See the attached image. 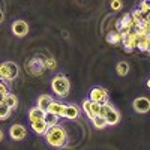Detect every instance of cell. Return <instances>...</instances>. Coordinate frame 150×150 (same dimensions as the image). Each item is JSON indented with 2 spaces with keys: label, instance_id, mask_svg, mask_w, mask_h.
Here are the masks:
<instances>
[{
  "label": "cell",
  "instance_id": "obj_27",
  "mask_svg": "<svg viewBox=\"0 0 150 150\" xmlns=\"http://www.w3.org/2000/svg\"><path fill=\"white\" fill-rule=\"evenodd\" d=\"M3 18H5V15H3V12H2V11H0V24H2V23H3Z\"/></svg>",
  "mask_w": 150,
  "mask_h": 150
},
{
  "label": "cell",
  "instance_id": "obj_5",
  "mask_svg": "<svg viewBox=\"0 0 150 150\" xmlns=\"http://www.w3.org/2000/svg\"><path fill=\"white\" fill-rule=\"evenodd\" d=\"M9 135H11V138L14 140V141H21L26 138V135H27V129L23 126V125H12V126L9 128Z\"/></svg>",
  "mask_w": 150,
  "mask_h": 150
},
{
  "label": "cell",
  "instance_id": "obj_6",
  "mask_svg": "<svg viewBox=\"0 0 150 150\" xmlns=\"http://www.w3.org/2000/svg\"><path fill=\"white\" fill-rule=\"evenodd\" d=\"M11 29H12V33H14L15 36L24 38L29 33V24L26 21H23V20H17V21H14V24H12Z\"/></svg>",
  "mask_w": 150,
  "mask_h": 150
},
{
  "label": "cell",
  "instance_id": "obj_22",
  "mask_svg": "<svg viewBox=\"0 0 150 150\" xmlns=\"http://www.w3.org/2000/svg\"><path fill=\"white\" fill-rule=\"evenodd\" d=\"M83 110H84V112H86V116L89 117V119H92L93 117V112H92V108H90V99H86V101H83Z\"/></svg>",
  "mask_w": 150,
  "mask_h": 150
},
{
  "label": "cell",
  "instance_id": "obj_21",
  "mask_svg": "<svg viewBox=\"0 0 150 150\" xmlns=\"http://www.w3.org/2000/svg\"><path fill=\"white\" fill-rule=\"evenodd\" d=\"M116 71H117V74L120 75V77H126L128 72H129V65L126 63V62H120V63L117 65V68H116Z\"/></svg>",
  "mask_w": 150,
  "mask_h": 150
},
{
  "label": "cell",
  "instance_id": "obj_17",
  "mask_svg": "<svg viewBox=\"0 0 150 150\" xmlns=\"http://www.w3.org/2000/svg\"><path fill=\"white\" fill-rule=\"evenodd\" d=\"M92 125H93V126H95V129H105L107 126H108V125H107V122H105V119L102 117V116H93L92 119Z\"/></svg>",
  "mask_w": 150,
  "mask_h": 150
},
{
  "label": "cell",
  "instance_id": "obj_20",
  "mask_svg": "<svg viewBox=\"0 0 150 150\" xmlns=\"http://www.w3.org/2000/svg\"><path fill=\"white\" fill-rule=\"evenodd\" d=\"M12 110L6 104H0V120H8L11 117Z\"/></svg>",
  "mask_w": 150,
  "mask_h": 150
},
{
  "label": "cell",
  "instance_id": "obj_3",
  "mask_svg": "<svg viewBox=\"0 0 150 150\" xmlns=\"http://www.w3.org/2000/svg\"><path fill=\"white\" fill-rule=\"evenodd\" d=\"M18 77V66L14 62H5L0 65V80L2 81H12Z\"/></svg>",
  "mask_w": 150,
  "mask_h": 150
},
{
  "label": "cell",
  "instance_id": "obj_24",
  "mask_svg": "<svg viewBox=\"0 0 150 150\" xmlns=\"http://www.w3.org/2000/svg\"><path fill=\"white\" fill-rule=\"evenodd\" d=\"M44 66H45V69H56L57 68V62L53 57H48V59L44 60Z\"/></svg>",
  "mask_w": 150,
  "mask_h": 150
},
{
  "label": "cell",
  "instance_id": "obj_7",
  "mask_svg": "<svg viewBox=\"0 0 150 150\" xmlns=\"http://www.w3.org/2000/svg\"><path fill=\"white\" fill-rule=\"evenodd\" d=\"M89 99L90 101L102 104L105 99H108V93H107L105 89H102V87H93V89L90 90V93H89Z\"/></svg>",
  "mask_w": 150,
  "mask_h": 150
},
{
  "label": "cell",
  "instance_id": "obj_16",
  "mask_svg": "<svg viewBox=\"0 0 150 150\" xmlns=\"http://www.w3.org/2000/svg\"><path fill=\"white\" fill-rule=\"evenodd\" d=\"M3 104H6L11 110H15L18 107V98L14 95V93H8L3 99Z\"/></svg>",
  "mask_w": 150,
  "mask_h": 150
},
{
  "label": "cell",
  "instance_id": "obj_13",
  "mask_svg": "<svg viewBox=\"0 0 150 150\" xmlns=\"http://www.w3.org/2000/svg\"><path fill=\"white\" fill-rule=\"evenodd\" d=\"M30 128H32V131H33L35 134H38V135H44L45 131L48 129V126H47V123L44 122V119L30 122Z\"/></svg>",
  "mask_w": 150,
  "mask_h": 150
},
{
  "label": "cell",
  "instance_id": "obj_26",
  "mask_svg": "<svg viewBox=\"0 0 150 150\" xmlns=\"http://www.w3.org/2000/svg\"><path fill=\"white\" fill-rule=\"evenodd\" d=\"M8 93H9V90H8L6 84H5L3 81H0V95H2V96H6Z\"/></svg>",
  "mask_w": 150,
  "mask_h": 150
},
{
  "label": "cell",
  "instance_id": "obj_9",
  "mask_svg": "<svg viewBox=\"0 0 150 150\" xmlns=\"http://www.w3.org/2000/svg\"><path fill=\"white\" fill-rule=\"evenodd\" d=\"M135 48H138L140 51H143V53H147L149 51V48H150L149 33H137V45H135Z\"/></svg>",
  "mask_w": 150,
  "mask_h": 150
},
{
  "label": "cell",
  "instance_id": "obj_8",
  "mask_svg": "<svg viewBox=\"0 0 150 150\" xmlns=\"http://www.w3.org/2000/svg\"><path fill=\"white\" fill-rule=\"evenodd\" d=\"M27 68H29V72H30V74H33V75H39V74H42V72L45 71L44 60H42V59H39V57H33V59L29 62Z\"/></svg>",
  "mask_w": 150,
  "mask_h": 150
},
{
  "label": "cell",
  "instance_id": "obj_11",
  "mask_svg": "<svg viewBox=\"0 0 150 150\" xmlns=\"http://www.w3.org/2000/svg\"><path fill=\"white\" fill-rule=\"evenodd\" d=\"M65 104L63 102H59V101H53L50 102V105L47 107V110L45 111H48V112H53V114H56V116H59V117H63V111H65Z\"/></svg>",
  "mask_w": 150,
  "mask_h": 150
},
{
  "label": "cell",
  "instance_id": "obj_28",
  "mask_svg": "<svg viewBox=\"0 0 150 150\" xmlns=\"http://www.w3.org/2000/svg\"><path fill=\"white\" fill-rule=\"evenodd\" d=\"M2 140H3V131L0 129V141H2Z\"/></svg>",
  "mask_w": 150,
  "mask_h": 150
},
{
  "label": "cell",
  "instance_id": "obj_2",
  "mask_svg": "<svg viewBox=\"0 0 150 150\" xmlns=\"http://www.w3.org/2000/svg\"><path fill=\"white\" fill-rule=\"evenodd\" d=\"M51 89H53L54 95H57L59 98H65V96L69 95L71 83L65 75H56L51 80Z\"/></svg>",
  "mask_w": 150,
  "mask_h": 150
},
{
  "label": "cell",
  "instance_id": "obj_14",
  "mask_svg": "<svg viewBox=\"0 0 150 150\" xmlns=\"http://www.w3.org/2000/svg\"><path fill=\"white\" fill-rule=\"evenodd\" d=\"M45 116V111L39 107H33L29 111V122H35V120H41Z\"/></svg>",
  "mask_w": 150,
  "mask_h": 150
},
{
  "label": "cell",
  "instance_id": "obj_1",
  "mask_svg": "<svg viewBox=\"0 0 150 150\" xmlns=\"http://www.w3.org/2000/svg\"><path fill=\"white\" fill-rule=\"evenodd\" d=\"M44 137H45V141L50 146H53V147H63L66 144V141H68L66 131L59 123L53 125V126H48V129L45 131Z\"/></svg>",
  "mask_w": 150,
  "mask_h": 150
},
{
  "label": "cell",
  "instance_id": "obj_12",
  "mask_svg": "<svg viewBox=\"0 0 150 150\" xmlns=\"http://www.w3.org/2000/svg\"><path fill=\"white\" fill-rule=\"evenodd\" d=\"M63 117L68 119V120H75L80 117V110L75 107L74 104H69L65 107V111H63Z\"/></svg>",
  "mask_w": 150,
  "mask_h": 150
},
{
  "label": "cell",
  "instance_id": "obj_15",
  "mask_svg": "<svg viewBox=\"0 0 150 150\" xmlns=\"http://www.w3.org/2000/svg\"><path fill=\"white\" fill-rule=\"evenodd\" d=\"M107 42L110 45H117L122 42V38H120V32L117 30H111L107 33Z\"/></svg>",
  "mask_w": 150,
  "mask_h": 150
},
{
  "label": "cell",
  "instance_id": "obj_4",
  "mask_svg": "<svg viewBox=\"0 0 150 150\" xmlns=\"http://www.w3.org/2000/svg\"><path fill=\"white\" fill-rule=\"evenodd\" d=\"M104 119H105L107 125H110V126H114V125H117V123H119V120H120V114H119V111H117L116 108H112L110 102L107 104Z\"/></svg>",
  "mask_w": 150,
  "mask_h": 150
},
{
  "label": "cell",
  "instance_id": "obj_10",
  "mask_svg": "<svg viewBox=\"0 0 150 150\" xmlns=\"http://www.w3.org/2000/svg\"><path fill=\"white\" fill-rule=\"evenodd\" d=\"M132 107H134V110H135L137 112H141V114H144V112H147V111L150 110V101H149L147 98H144V96H140V98H137L135 101H134Z\"/></svg>",
  "mask_w": 150,
  "mask_h": 150
},
{
  "label": "cell",
  "instance_id": "obj_18",
  "mask_svg": "<svg viewBox=\"0 0 150 150\" xmlns=\"http://www.w3.org/2000/svg\"><path fill=\"white\" fill-rule=\"evenodd\" d=\"M53 101V98L50 96V95H41L39 98H38V102H36V107H39L42 108L44 111L47 110V107L50 105V102Z\"/></svg>",
  "mask_w": 150,
  "mask_h": 150
},
{
  "label": "cell",
  "instance_id": "obj_19",
  "mask_svg": "<svg viewBox=\"0 0 150 150\" xmlns=\"http://www.w3.org/2000/svg\"><path fill=\"white\" fill-rule=\"evenodd\" d=\"M59 120H60V117H59V116L53 114V112H48V111H45V116H44V122L47 123V126H53V125L59 123Z\"/></svg>",
  "mask_w": 150,
  "mask_h": 150
},
{
  "label": "cell",
  "instance_id": "obj_25",
  "mask_svg": "<svg viewBox=\"0 0 150 150\" xmlns=\"http://www.w3.org/2000/svg\"><path fill=\"white\" fill-rule=\"evenodd\" d=\"M122 6H123V3H122V0H112L111 2V9L112 11H120L122 9Z\"/></svg>",
  "mask_w": 150,
  "mask_h": 150
},
{
  "label": "cell",
  "instance_id": "obj_23",
  "mask_svg": "<svg viewBox=\"0 0 150 150\" xmlns=\"http://www.w3.org/2000/svg\"><path fill=\"white\" fill-rule=\"evenodd\" d=\"M138 11L141 12L143 15H149L150 5H149V2H147V0H141V3H140V6H138Z\"/></svg>",
  "mask_w": 150,
  "mask_h": 150
}]
</instances>
